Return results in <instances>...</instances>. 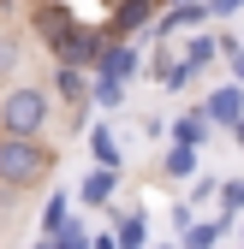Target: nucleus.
<instances>
[{"label":"nucleus","instance_id":"nucleus-21","mask_svg":"<svg viewBox=\"0 0 244 249\" xmlns=\"http://www.w3.org/2000/svg\"><path fill=\"white\" fill-rule=\"evenodd\" d=\"M42 220H48V231H60V226H66V196H54V202H48V213H42Z\"/></svg>","mask_w":244,"mask_h":249},{"label":"nucleus","instance_id":"nucleus-13","mask_svg":"<svg viewBox=\"0 0 244 249\" xmlns=\"http://www.w3.org/2000/svg\"><path fill=\"white\" fill-rule=\"evenodd\" d=\"M167 172H173V178H191V172H197V148H179V142H173V154H167Z\"/></svg>","mask_w":244,"mask_h":249},{"label":"nucleus","instance_id":"nucleus-22","mask_svg":"<svg viewBox=\"0 0 244 249\" xmlns=\"http://www.w3.org/2000/svg\"><path fill=\"white\" fill-rule=\"evenodd\" d=\"M203 6H208V18H226V12H238V6H244V0H203Z\"/></svg>","mask_w":244,"mask_h":249},{"label":"nucleus","instance_id":"nucleus-8","mask_svg":"<svg viewBox=\"0 0 244 249\" xmlns=\"http://www.w3.org/2000/svg\"><path fill=\"white\" fill-rule=\"evenodd\" d=\"M155 83H161V89H185V83H191V66L173 59V53H161V59H155Z\"/></svg>","mask_w":244,"mask_h":249},{"label":"nucleus","instance_id":"nucleus-23","mask_svg":"<svg viewBox=\"0 0 244 249\" xmlns=\"http://www.w3.org/2000/svg\"><path fill=\"white\" fill-rule=\"evenodd\" d=\"M89 249H119V243H113V237H96V243H89Z\"/></svg>","mask_w":244,"mask_h":249},{"label":"nucleus","instance_id":"nucleus-16","mask_svg":"<svg viewBox=\"0 0 244 249\" xmlns=\"http://www.w3.org/2000/svg\"><path fill=\"white\" fill-rule=\"evenodd\" d=\"M89 142H96V160H102V166L113 172V166H119V148H113V137H107V131H96Z\"/></svg>","mask_w":244,"mask_h":249},{"label":"nucleus","instance_id":"nucleus-18","mask_svg":"<svg viewBox=\"0 0 244 249\" xmlns=\"http://www.w3.org/2000/svg\"><path fill=\"white\" fill-rule=\"evenodd\" d=\"M119 95H125V83H113V77L96 83V101H102V107H119Z\"/></svg>","mask_w":244,"mask_h":249},{"label":"nucleus","instance_id":"nucleus-4","mask_svg":"<svg viewBox=\"0 0 244 249\" xmlns=\"http://www.w3.org/2000/svg\"><path fill=\"white\" fill-rule=\"evenodd\" d=\"M203 119H208V124H238V119H244V89H238V83H221L215 95H208Z\"/></svg>","mask_w":244,"mask_h":249},{"label":"nucleus","instance_id":"nucleus-15","mask_svg":"<svg viewBox=\"0 0 244 249\" xmlns=\"http://www.w3.org/2000/svg\"><path fill=\"white\" fill-rule=\"evenodd\" d=\"M208 59H215V42H208V36H197V42L185 48V66L197 71V66H208Z\"/></svg>","mask_w":244,"mask_h":249},{"label":"nucleus","instance_id":"nucleus-2","mask_svg":"<svg viewBox=\"0 0 244 249\" xmlns=\"http://www.w3.org/2000/svg\"><path fill=\"white\" fill-rule=\"evenodd\" d=\"M42 124H48L42 89H6L0 95V137H42Z\"/></svg>","mask_w":244,"mask_h":249},{"label":"nucleus","instance_id":"nucleus-17","mask_svg":"<svg viewBox=\"0 0 244 249\" xmlns=\"http://www.w3.org/2000/svg\"><path fill=\"white\" fill-rule=\"evenodd\" d=\"M48 249H89V237H83V231H78V226H60V231H54V243H48Z\"/></svg>","mask_w":244,"mask_h":249},{"label":"nucleus","instance_id":"nucleus-11","mask_svg":"<svg viewBox=\"0 0 244 249\" xmlns=\"http://www.w3.org/2000/svg\"><path fill=\"white\" fill-rule=\"evenodd\" d=\"M60 95H66V101H78V107L89 101V89H83V71H78V66H60Z\"/></svg>","mask_w":244,"mask_h":249},{"label":"nucleus","instance_id":"nucleus-1","mask_svg":"<svg viewBox=\"0 0 244 249\" xmlns=\"http://www.w3.org/2000/svg\"><path fill=\"white\" fill-rule=\"evenodd\" d=\"M54 166V154L36 142V137H0V184L6 190H30V184H42Z\"/></svg>","mask_w":244,"mask_h":249},{"label":"nucleus","instance_id":"nucleus-6","mask_svg":"<svg viewBox=\"0 0 244 249\" xmlns=\"http://www.w3.org/2000/svg\"><path fill=\"white\" fill-rule=\"evenodd\" d=\"M149 18H155V0H119V12H113V42H131V30H143Z\"/></svg>","mask_w":244,"mask_h":249},{"label":"nucleus","instance_id":"nucleus-9","mask_svg":"<svg viewBox=\"0 0 244 249\" xmlns=\"http://www.w3.org/2000/svg\"><path fill=\"white\" fill-rule=\"evenodd\" d=\"M226 226H232V213H221V220H215V226H185V249H215Z\"/></svg>","mask_w":244,"mask_h":249},{"label":"nucleus","instance_id":"nucleus-5","mask_svg":"<svg viewBox=\"0 0 244 249\" xmlns=\"http://www.w3.org/2000/svg\"><path fill=\"white\" fill-rule=\"evenodd\" d=\"M96 71L113 77V83H125V77L137 71V48H131V42H107V48L96 53Z\"/></svg>","mask_w":244,"mask_h":249},{"label":"nucleus","instance_id":"nucleus-3","mask_svg":"<svg viewBox=\"0 0 244 249\" xmlns=\"http://www.w3.org/2000/svg\"><path fill=\"white\" fill-rule=\"evenodd\" d=\"M36 36L66 59V48H72V36H78V18H72L66 6H36Z\"/></svg>","mask_w":244,"mask_h":249},{"label":"nucleus","instance_id":"nucleus-19","mask_svg":"<svg viewBox=\"0 0 244 249\" xmlns=\"http://www.w3.org/2000/svg\"><path fill=\"white\" fill-rule=\"evenodd\" d=\"M221 208H226V213L244 208V184H221Z\"/></svg>","mask_w":244,"mask_h":249},{"label":"nucleus","instance_id":"nucleus-14","mask_svg":"<svg viewBox=\"0 0 244 249\" xmlns=\"http://www.w3.org/2000/svg\"><path fill=\"white\" fill-rule=\"evenodd\" d=\"M107 196H113V172L102 166L96 178H83V202H107Z\"/></svg>","mask_w":244,"mask_h":249},{"label":"nucleus","instance_id":"nucleus-12","mask_svg":"<svg viewBox=\"0 0 244 249\" xmlns=\"http://www.w3.org/2000/svg\"><path fill=\"white\" fill-rule=\"evenodd\" d=\"M143 237H149V231H143L137 213H131V220H119V231H113V243H119V249H143Z\"/></svg>","mask_w":244,"mask_h":249},{"label":"nucleus","instance_id":"nucleus-20","mask_svg":"<svg viewBox=\"0 0 244 249\" xmlns=\"http://www.w3.org/2000/svg\"><path fill=\"white\" fill-rule=\"evenodd\" d=\"M12 66H18V42H12V36H0V77H6Z\"/></svg>","mask_w":244,"mask_h":249},{"label":"nucleus","instance_id":"nucleus-7","mask_svg":"<svg viewBox=\"0 0 244 249\" xmlns=\"http://www.w3.org/2000/svg\"><path fill=\"white\" fill-rule=\"evenodd\" d=\"M208 18V6H203V0H173V6L155 18V24H149V30H155V36H173V30H185V24H203Z\"/></svg>","mask_w":244,"mask_h":249},{"label":"nucleus","instance_id":"nucleus-10","mask_svg":"<svg viewBox=\"0 0 244 249\" xmlns=\"http://www.w3.org/2000/svg\"><path fill=\"white\" fill-rule=\"evenodd\" d=\"M203 131H208V119H203V113H185V119L173 124V142H179V148H197Z\"/></svg>","mask_w":244,"mask_h":249},{"label":"nucleus","instance_id":"nucleus-24","mask_svg":"<svg viewBox=\"0 0 244 249\" xmlns=\"http://www.w3.org/2000/svg\"><path fill=\"white\" fill-rule=\"evenodd\" d=\"M232 59H238V89H244V48H238V53H232Z\"/></svg>","mask_w":244,"mask_h":249}]
</instances>
